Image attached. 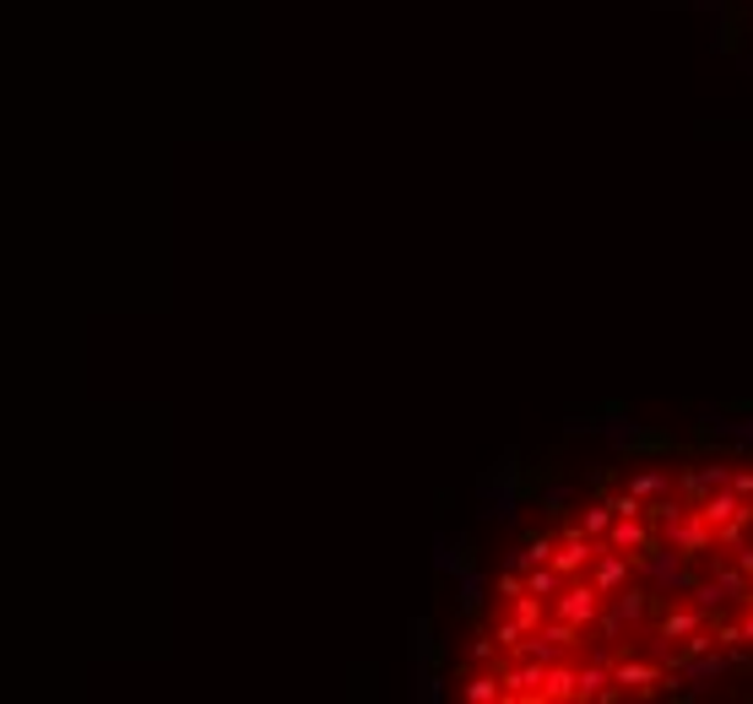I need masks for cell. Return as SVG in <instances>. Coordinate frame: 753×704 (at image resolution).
I'll return each instance as SVG.
<instances>
[{
    "label": "cell",
    "mask_w": 753,
    "mask_h": 704,
    "mask_svg": "<svg viewBox=\"0 0 753 704\" xmlns=\"http://www.w3.org/2000/svg\"><path fill=\"white\" fill-rule=\"evenodd\" d=\"M607 602H613V596H602L596 580L574 575V580H564V591H559L548 607H553V618H564V624H574V629H596L602 613H607Z\"/></svg>",
    "instance_id": "1"
},
{
    "label": "cell",
    "mask_w": 753,
    "mask_h": 704,
    "mask_svg": "<svg viewBox=\"0 0 753 704\" xmlns=\"http://www.w3.org/2000/svg\"><path fill=\"white\" fill-rule=\"evenodd\" d=\"M607 548H618V553H628V559H645L656 542H661V531H656V520L650 515H618L613 520V531L602 537Z\"/></svg>",
    "instance_id": "2"
},
{
    "label": "cell",
    "mask_w": 753,
    "mask_h": 704,
    "mask_svg": "<svg viewBox=\"0 0 753 704\" xmlns=\"http://www.w3.org/2000/svg\"><path fill=\"white\" fill-rule=\"evenodd\" d=\"M699 629H710V607L699 602V607H667V613H656V640L673 645V640H693Z\"/></svg>",
    "instance_id": "3"
},
{
    "label": "cell",
    "mask_w": 753,
    "mask_h": 704,
    "mask_svg": "<svg viewBox=\"0 0 753 704\" xmlns=\"http://www.w3.org/2000/svg\"><path fill=\"white\" fill-rule=\"evenodd\" d=\"M634 570H639V564H634L628 553H618V548H602V553H596V564H591V580H596V591H602V596H618V591H628V585H634Z\"/></svg>",
    "instance_id": "4"
},
{
    "label": "cell",
    "mask_w": 753,
    "mask_h": 704,
    "mask_svg": "<svg viewBox=\"0 0 753 704\" xmlns=\"http://www.w3.org/2000/svg\"><path fill=\"white\" fill-rule=\"evenodd\" d=\"M613 683H618V700H624V694H650V689L661 683V667H656V661L613 656Z\"/></svg>",
    "instance_id": "5"
},
{
    "label": "cell",
    "mask_w": 753,
    "mask_h": 704,
    "mask_svg": "<svg viewBox=\"0 0 753 704\" xmlns=\"http://www.w3.org/2000/svg\"><path fill=\"white\" fill-rule=\"evenodd\" d=\"M548 613H553V607H548L542 596H531V591L509 596V618H515V624H520L526 635H531V629H542V624H548Z\"/></svg>",
    "instance_id": "6"
},
{
    "label": "cell",
    "mask_w": 753,
    "mask_h": 704,
    "mask_svg": "<svg viewBox=\"0 0 753 704\" xmlns=\"http://www.w3.org/2000/svg\"><path fill=\"white\" fill-rule=\"evenodd\" d=\"M461 700H472V704L504 700V672H472V678L461 683Z\"/></svg>",
    "instance_id": "7"
},
{
    "label": "cell",
    "mask_w": 753,
    "mask_h": 704,
    "mask_svg": "<svg viewBox=\"0 0 753 704\" xmlns=\"http://www.w3.org/2000/svg\"><path fill=\"white\" fill-rule=\"evenodd\" d=\"M526 591L542 596V602H553V596L564 591V575H559L553 564H531V570H526Z\"/></svg>",
    "instance_id": "8"
},
{
    "label": "cell",
    "mask_w": 753,
    "mask_h": 704,
    "mask_svg": "<svg viewBox=\"0 0 753 704\" xmlns=\"http://www.w3.org/2000/svg\"><path fill=\"white\" fill-rule=\"evenodd\" d=\"M553 553H559V537L531 531V537H526V548H520V564H526V570H531V564H553Z\"/></svg>",
    "instance_id": "9"
},
{
    "label": "cell",
    "mask_w": 753,
    "mask_h": 704,
    "mask_svg": "<svg viewBox=\"0 0 753 704\" xmlns=\"http://www.w3.org/2000/svg\"><path fill=\"white\" fill-rule=\"evenodd\" d=\"M613 520H618L613 499H596V505H585V515H580V526H585L591 537H607V531H613Z\"/></svg>",
    "instance_id": "10"
},
{
    "label": "cell",
    "mask_w": 753,
    "mask_h": 704,
    "mask_svg": "<svg viewBox=\"0 0 753 704\" xmlns=\"http://www.w3.org/2000/svg\"><path fill=\"white\" fill-rule=\"evenodd\" d=\"M628 488H634L639 499H661V494H673V477H667V472H634Z\"/></svg>",
    "instance_id": "11"
},
{
    "label": "cell",
    "mask_w": 753,
    "mask_h": 704,
    "mask_svg": "<svg viewBox=\"0 0 753 704\" xmlns=\"http://www.w3.org/2000/svg\"><path fill=\"white\" fill-rule=\"evenodd\" d=\"M488 635L499 640V650H504V656H515V650L526 645V629H520L515 618H494V629H488Z\"/></svg>",
    "instance_id": "12"
},
{
    "label": "cell",
    "mask_w": 753,
    "mask_h": 704,
    "mask_svg": "<svg viewBox=\"0 0 753 704\" xmlns=\"http://www.w3.org/2000/svg\"><path fill=\"white\" fill-rule=\"evenodd\" d=\"M494 591L509 602V596H520V591H526V575H499V580H494Z\"/></svg>",
    "instance_id": "13"
},
{
    "label": "cell",
    "mask_w": 753,
    "mask_h": 704,
    "mask_svg": "<svg viewBox=\"0 0 753 704\" xmlns=\"http://www.w3.org/2000/svg\"><path fill=\"white\" fill-rule=\"evenodd\" d=\"M461 607H466V613H477V607H483V585H477V580H466V591H461Z\"/></svg>",
    "instance_id": "14"
},
{
    "label": "cell",
    "mask_w": 753,
    "mask_h": 704,
    "mask_svg": "<svg viewBox=\"0 0 753 704\" xmlns=\"http://www.w3.org/2000/svg\"><path fill=\"white\" fill-rule=\"evenodd\" d=\"M444 570H461V575H466V570H472V548H455V553L444 559Z\"/></svg>",
    "instance_id": "15"
}]
</instances>
